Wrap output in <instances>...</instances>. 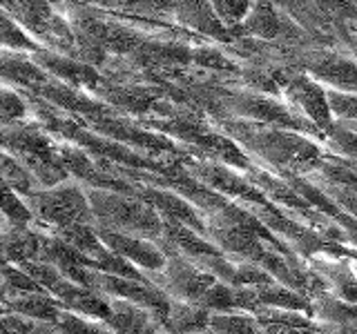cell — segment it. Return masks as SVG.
<instances>
[{
	"instance_id": "cell-17",
	"label": "cell",
	"mask_w": 357,
	"mask_h": 334,
	"mask_svg": "<svg viewBox=\"0 0 357 334\" xmlns=\"http://www.w3.org/2000/svg\"><path fill=\"white\" fill-rule=\"evenodd\" d=\"M342 125H344V122H342ZM344 127H346V129H351V132H357V122H346Z\"/></svg>"
},
{
	"instance_id": "cell-9",
	"label": "cell",
	"mask_w": 357,
	"mask_h": 334,
	"mask_svg": "<svg viewBox=\"0 0 357 334\" xmlns=\"http://www.w3.org/2000/svg\"><path fill=\"white\" fill-rule=\"evenodd\" d=\"M243 27H245V31H248V33H257V36L271 38V36H275V33L279 31L282 22H279L277 14L268 5H257L252 9L248 22H245Z\"/></svg>"
},
{
	"instance_id": "cell-3",
	"label": "cell",
	"mask_w": 357,
	"mask_h": 334,
	"mask_svg": "<svg viewBox=\"0 0 357 334\" xmlns=\"http://www.w3.org/2000/svg\"><path fill=\"white\" fill-rule=\"evenodd\" d=\"M100 239H103L107 248L114 254H119L121 259L143 263L145 267H152V270H159V267L165 265V259L161 256V252L156 250L154 245H150L148 241L130 239L126 234L109 232V230H100Z\"/></svg>"
},
{
	"instance_id": "cell-2",
	"label": "cell",
	"mask_w": 357,
	"mask_h": 334,
	"mask_svg": "<svg viewBox=\"0 0 357 334\" xmlns=\"http://www.w3.org/2000/svg\"><path fill=\"white\" fill-rule=\"evenodd\" d=\"M27 203L31 205V216H38L52 223V225H59V230L85 223V218L89 216V207L83 194L74 187H61L36 194L29 192Z\"/></svg>"
},
{
	"instance_id": "cell-5",
	"label": "cell",
	"mask_w": 357,
	"mask_h": 334,
	"mask_svg": "<svg viewBox=\"0 0 357 334\" xmlns=\"http://www.w3.org/2000/svg\"><path fill=\"white\" fill-rule=\"evenodd\" d=\"M165 274L170 281V289L183 299H201L212 285L210 276L197 272L192 265L183 261H170L165 265Z\"/></svg>"
},
{
	"instance_id": "cell-1",
	"label": "cell",
	"mask_w": 357,
	"mask_h": 334,
	"mask_svg": "<svg viewBox=\"0 0 357 334\" xmlns=\"http://www.w3.org/2000/svg\"><path fill=\"white\" fill-rule=\"evenodd\" d=\"M92 212L94 216L109 225V232L116 230H132V232H150L156 234L161 230V223L156 218L148 207H143L139 203H132V200L114 196V194H100L92 192Z\"/></svg>"
},
{
	"instance_id": "cell-10",
	"label": "cell",
	"mask_w": 357,
	"mask_h": 334,
	"mask_svg": "<svg viewBox=\"0 0 357 334\" xmlns=\"http://www.w3.org/2000/svg\"><path fill=\"white\" fill-rule=\"evenodd\" d=\"M210 326L221 334H266L255 323V319L239 317V315H221L210 321Z\"/></svg>"
},
{
	"instance_id": "cell-8",
	"label": "cell",
	"mask_w": 357,
	"mask_h": 334,
	"mask_svg": "<svg viewBox=\"0 0 357 334\" xmlns=\"http://www.w3.org/2000/svg\"><path fill=\"white\" fill-rule=\"evenodd\" d=\"M0 183H5L14 189V192H22V194H29V187H31L25 167H20L16 159H11V156L3 152H0Z\"/></svg>"
},
{
	"instance_id": "cell-13",
	"label": "cell",
	"mask_w": 357,
	"mask_h": 334,
	"mask_svg": "<svg viewBox=\"0 0 357 334\" xmlns=\"http://www.w3.org/2000/svg\"><path fill=\"white\" fill-rule=\"evenodd\" d=\"M20 116H25V103L16 96L0 89V122L16 120Z\"/></svg>"
},
{
	"instance_id": "cell-6",
	"label": "cell",
	"mask_w": 357,
	"mask_h": 334,
	"mask_svg": "<svg viewBox=\"0 0 357 334\" xmlns=\"http://www.w3.org/2000/svg\"><path fill=\"white\" fill-rule=\"evenodd\" d=\"M312 72H315V76L321 78V81H328L333 85L357 92V65L353 61L328 56V58L312 65Z\"/></svg>"
},
{
	"instance_id": "cell-15",
	"label": "cell",
	"mask_w": 357,
	"mask_h": 334,
	"mask_svg": "<svg viewBox=\"0 0 357 334\" xmlns=\"http://www.w3.org/2000/svg\"><path fill=\"white\" fill-rule=\"evenodd\" d=\"M0 42L11 45V47H33V45L22 36V31L16 27V22L7 20L0 14Z\"/></svg>"
},
{
	"instance_id": "cell-4",
	"label": "cell",
	"mask_w": 357,
	"mask_h": 334,
	"mask_svg": "<svg viewBox=\"0 0 357 334\" xmlns=\"http://www.w3.org/2000/svg\"><path fill=\"white\" fill-rule=\"evenodd\" d=\"M288 96L290 100L306 111V114L317 122V125L326 127L331 120V107H328V98L321 92V87L315 85L308 78H293L288 85Z\"/></svg>"
},
{
	"instance_id": "cell-12",
	"label": "cell",
	"mask_w": 357,
	"mask_h": 334,
	"mask_svg": "<svg viewBox=\"0 0 357 334\" xmlns=\"http://www.w3.org/2000/svg\"><path fill=\"white\" fill-rule=\"evenodd\" d=\"M328 107L342 118H351L357 120V96L351 94H337V92H328Z\"/></svg>"
},
{
	"instance_id": "cell-14",
	"label": "cell",
	"mask_w": 357,
	"mask_h": 334,
	"mask_svg": "<svg viewBox=\"0 0 357 334\" xmlns=\"http://www.w3.org/2000/svg\"><path fill=\"white\" fill-rule=\"evenodd\" d=\"M324 174H328L335 183L349 189H357V167L355 165H324Z\"/></svg>"
},
{
	"instance_id": "cell-16",
	"label": "cell",
	"mask_w": 357,
	"mask_h": 334,
	"mask_svg": "<svg viewBox=\"0 0 357 334\" xmlns=\"http://www.w3.org/2000/svg\"><path fill=\"white\" fill-rule=\"evenodd\" d=\"M217 9V14L223 16V18H228V20H239L243 18L245 14H248V3H217L215 5Z\"/></svg>"
},
{
	"instance_id": "cell-11",
	"label": "cell",
	"mask_w": 357,
	"mask_h": 334,
	"mask_svg": "<svg viewBox=\"0 0 357 334\" xmlns=\"http://www.w3.org/2000/svg\"><path fill=\"white\" fill-rule=\"evenodd\" d=\"M54 328L59 334H107L105 330H100L96 326H89L87 321L70 315V312H61V317L56 319Z\"/></svg>"
},
{
	"instance_id": "cell-7",
	"label": "cell",
	"mask_w": 357,
	"mask_h": 334,
	"mask_svg": "<svg viewBox=\"0 0 357 334\" xmlns=\"http://www.w3.org/2000/svg\"><path fill=\"white\" fill-rule=\"evenodd\" d=\"M9 305L18 315L25 317H38L40 321H54L61 317L59 305L52 299H47L43 292H27V294H16L14 299H9Z\"/></svg>"
}]
</instances>
